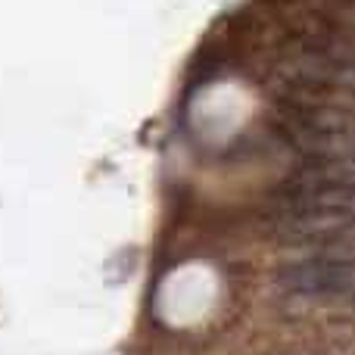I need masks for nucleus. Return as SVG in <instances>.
Listing matches in <instances>:
<instances>
[{"instance_id":"obj_3","label":"nucleus","mask_w":355,"mask_h":355,"mask_svg":"<svg viewBox=\"0 0 355 355\" xmlns=\"http://www.w3.org/2000/svg\"><path fill=\"white\" fill-rule=\"evenodd\" d=\"M296 75H302L312 85H334L355 94V66H337V62H300L293 66Z\"/></svg>"},{"instance_id":"obj_1","label":"nucleus","mask_w":355,"mask_h":355,"mask_svg":"<svg viewBox=\"0 0 355 355\" xmlns=\"http://www.w3.org/2000/svg\"><path fill=\"white\" fill-rule=\"evenodd\" d=\"M277 284L287 293L306 296H337L355 290V265L334 262V259L315 256L306 262H290L277 271Z\"/></svg>"},{"instance_id":"obj_2","label":"nucleus","mask_w":355,"mask_h":355,"mask_svg":"<svg viewBox=\"0 0 355 355\" xmlns=\"http://www.w3.org/2000/svg\"><path fill=\"white\" fill-rule=\"evenodd\" d=\"M287 119H293L296 125L309 131H321V135H346L355 137V116L346 110H337V106H296V110L284 112Z\"/></svg>"}]
</instances>
